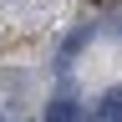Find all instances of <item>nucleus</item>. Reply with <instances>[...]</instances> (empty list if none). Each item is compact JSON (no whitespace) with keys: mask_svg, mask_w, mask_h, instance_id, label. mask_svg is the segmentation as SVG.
Instances as JSON below:
<instances>
[{"mask_svg":"<svg viewBox=\"0 0 122 122\" xmlns=\"http://www.w3.org/2000/svg\"><path fill=\"white\" fill-rule=\"evenodd\" d=\"M86 41H92V20H81V25H76L71 36H66V41H61V51H56V66H61V71H71V66H76V56H81V46H86Z\"/></svg>","mask_w":122,"mask_h":122,"instance_id":"1","label":"nucleus"},{"mask_svg":"<svg viewBox=\"0 0 122 122\" xmlns=\"http://www.w3.org/2000/svg\"><path fill=\"white\" fill-rule=\"evenodd\" d=\"M41 122H86V117H81V102H76V97H51Z\"/></svg>","mask_w":122,"mask_h":122,"instance_id":"2","label":"nucleus"},{"mask_svg":"<svg viewBox=\"0 0 122 122\" xmlns=\"http://www.w3.org/2000/svg\"><path fill=\"white\" fill-rule=\"evenodd\" d=\"M97 122H122V86H107L97 97Z\"/></svg>","mask_w":122,"mask_h":122,"instance_id":"3","label":"nucleus"},{"mask_svg":"<svg viewBox=\"0 0 122 122\" xmlns=\"http://www.w3.org/2000/svg\"><path fill=\"white\" fill-rule=\"evenodd\" d=\"M0 122H5V117H0Z\"/></svg>","mask_w":122,"mask_h":122,"instance_id":"4","label":"nucleus"}]
</instances>
